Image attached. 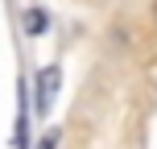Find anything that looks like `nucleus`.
I'll return each mask as SVG.
<instances>
[{
  "instance_id": "nucleus-1",
  "label": "nucleus",
  "mask_w": 157,
  "mask_h": 149,
  "mask_svg": "<svg viewBox=\"0 0 157 149\" xmlns=\"http://www.w3.org/2000/svg\"><path fill=\"white\" fill-rule=\"evenodd\" d=\"M58 87H62V71L58 66H46L37 75V112H50L58 100Z\"/></svg>"
},
{
  "instance_id": "nucleus-2",
  "label": "nucleus",
  "mask_w": 157,
  "mask_h": 149,
  "mask_svg": "<svg viewBox=\"0 0 157 149\" xmlns=\"http://www.w3.org/2000/svg\"><path fill=\"white\" fill-rule=\"evenodd\" d=\"M46 25H50V17L41 13V8H29V13H25V29H29L33 37H37V33H46Z\"/></svg>"
},
{
  "instance_id": "nucleus-3",
  "label": "nucleus",
  "mask_w": 157,
  "mask_h": 149,
  "mask_svg": "<svg viewBox=\"0 0 157 149\" xmlns=\"http://www.w3.org/2000/svg\"><path fill=\"white\" fill-rule=\"evenodd\" d=\"M37 149H58V133H46V137H41V145Z\"/></svg>"
},
{
  "instance_id": "nucleus-4",
  "label": "nucleus",
  "mask_w": 157,
  "mask_h": 149,
  "mask_svg": "<svg viewBox=\"0 0 157 149\" xmlns=\"http://www.w3.org/2000/svg\"><path fill=\"white\" fill-rule=\"evenodd\" d=\"M153 13H157V0H153Z\"/></svg>"
}]
</instances>
